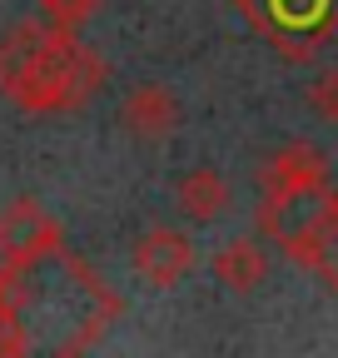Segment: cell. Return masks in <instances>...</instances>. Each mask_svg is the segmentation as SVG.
Listing matches in <instances>:
<instances>
[{
	"instance_id": "3957f363",
	"label": "cell",
	"mask_w": 338,
	"mask_h": 358,
	"mask_svg": "<svg viewBox=\"0 0 338 358\" xmlns=\"http://www.w3.org/2000/svg\"><path fill=\"white\" fill-rule=\"evenodd\" d=\"M65 254V224L40 204V199H15L0 214V259L15 274H30L40 264H55Z\"/></svg>"
},
{
	"instance_id": "ba28073f",
	"label": "cell",
	"mask_w": 338,
	"mask_h": 358,
	"mask_svg": "<svg viewBox=\"0 0 338 358\" xmlns=\"http://www.w3.org/2000/svg\"><path fill=\"white\" fill-rule=\"evenodd\" d=\"M209 268H214V279L229 294H254V289L269 279V254L254 244V239H229L214 259H209Z\"/></svg>"
},
{
	"instance_id": "30bf717a",
	"label": "cell",
	"mask_w": 338,
	"mask_h": 358,
	"mask_svg": "<svg viewBox=\"0 0 338 358\" xmlns=\"http://www.w3.org/2000/svg\"><path fill=\"white\" fill-rule=\"evenodd\" d=\"M20 303H25L20 274L15 268H0V353H25L30 348V334L20 324Z\"/></svg>"
},
{
	"instance_id": "5b68a950",
	"label": "cell",
	"mask_w": 338,
	"mask_h": 358,
	"mask_svg": "<svg viewBox=\"0 0 338 358\" xmlns=\"http://www.w3.org/2000/svg\"><path fill=\"white\" fill-rule=\"evenodd\" d=\"M119 124L145 145H159L179 129V100L169 85H135L119 105Z\"/></svg>"
},
{
	"instance_id": "8992f818",
	"label": "cell",
	"mask_w": 338,
	"mask_h": 358,
	"mask_svg": "<svg viewBox=\"0 0 338 358\" xmlns=\"http://www.w3.org/2000/svg\"><path fill=\"white\" fill-rule=\"evenodd\" d=\"M318 185H328V159H323V150H314L304 140L284 145L259 169V194H274V189H318Z\"/></svg>"
},
{
	"instance_id": "52a82bcc",
	"label": "cell",
	"mask_w": 338,
	"mask_h": 358,
	"mask_svg": "<svg viewBox=\"0 0 338 358\" xmlns=\"http://www.w3.org/2000/svg\"><path fill=\"white\" fill-rule=\"evenodd\" d=\"M293 264L309 268V274H318V279H323V289H333V294H338V189H328L323 214H318V224L309 229L304 249L293 254Z\"/></svg>"
},
{
	"instance_id": "7a4b0ae2",
	"label": "cell",
	"mask_w": 338,
	"mask_h": 358,
	"mask_svg": "<svg viewBox=\"0 0 338 358\" xmlns=\"http://www.w3.org/2000/svg\"><path fill=\"white\" fill-rule=\"evenodd\" d=\"M239 10L284 60H314L338 25V0H239Z\"/></svg>"
},
{
	"instance_id": "9c48e42d",
	"label": "cell",
	"mask_w": 338,
	"mask_h": 358,
	"mask_svg": "<svg viewBox=\"0 0 338 358\" xmlns=\"http://www.w3.org/2000/svg\"><path fill=\"white\" fill-rule=\"evenodd\" d=\"M175 199H179V209L194 219V224H214L224 209H229V179L219 174V169H209V164H199V169H189L184 179H179V189H175Z\"/></svg>"
},
{
	"instance_id": "6da1fadb",
	"label": "cell",
	"mask_w": 338,
	"mask_h": 358,
	"mask_svg": "<svg viewBox=\"0 0 338 358\" xmlns=\"http://www.w3.org/2000/svg\"><path fill=\"white\" fill-rule=\"evenodd\" d=\"M110 65L60 25H10L0 35V95L25 115H65L105 85Z\"/></svg>"
},
{
	"instance_id": "277c9868",
	"label": "cell",
	"mask_w": 338,
	"mask_h": 358,
	"mask_svg": "<svg viewBox=\"0 0 338 358\" xmlns=\"http://www.w3.org/2000/svg\"><path fill=\"white\" fill-rule=\"evenodd\" d=\"M130 268H135L149 289H175L189 268H194V244H189V234L159 224V229H145V234L135 239Z\"/></svg>"
},
{
	"instance_id": "7c38bea8",
	"label": "cell",
	"mask_w": 338,
	"mask_h": 358,
	"mask_svg": "<svg viewBox=\"0 0 338 358\" xmlns=\"http://www.w3.org/2000/svg\"><path fill=\"white\" fill-rule=\"evenodd\" d=\"M309 110L338 124V70H323V75L309 85Z\"/></svg>"
},
{
	"instance_id": "8fae6325",
	"label": "cell",
	"mask_w": 338,
	"mask_h": 358,
	"mask_svg": "<svg viewBox=\"0 0 338 358\" xmlns=\"http://www.w3.org/2000/svg\"><path fill=\"white\" fill-rule=\"evenodd\" d=\"M95 10H100V0H40V15H45L50 25H60V30L90 25Z\"/></svg>"
}]
</instances>
